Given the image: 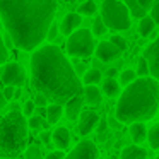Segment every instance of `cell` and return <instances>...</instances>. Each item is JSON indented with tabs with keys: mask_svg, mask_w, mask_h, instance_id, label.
I'll return each instance as SVG.
<instances>
[{
	"mask_svg": "<svg viewBox=\"0 0 159 159\" xmlns=\"http://www.w3.org/2000/svg\"><path fill=\"white\" fill-rule=\"evenodd\" d=\"M57 0H0V19L14 46L34 52L46 39Z\"/></svg>",
	"mask_w": 159,
	"mask_h": 159,
	"instance_id": "cell-1",
	"label": "cell"
},
{
	"mask_svg": "<svg viewBox=\"0 0 159 159\" xmlns=\"http://www.w3.org/2000/svg\"><path fill=\"white\" fill-rule=\"evenodd\" d=\"M31 82L50 103L65 104L70 98L82 94V84L72 63L55 45H39L31 57Z\"/></svg>",
	"mask_w": 159,
	"mask_h": 159,
	"instance_id": "cell-2",
	"label": "cell"
},
{
	"mask_svg": "<svg viewBox=\"0 0 159 159\" xmlns=\"http://www.w3.org/2000/svg\"><path fill=\"white\" fill-rule=\"evenodd\" d=\"M159 106V80L151 75L135 77L118 94L115 116L120 123L147 121L156 116Z\"/></svg>",
	"mask_w": 159,
	"mask_h": 159,
	"instance_id": "cell-3",
	"label": "cell"
},
{
	"mask_svg": "<svg viewBox=\"0 0 159 159\" xmlns=\"http://www.w3.org/2000/svg\"><path fill=\"white\" fill-rule=\"evenodd\" d=\"M28 147V121L22 113L12 110L0 120V157L16 159Z\"/></svg>",
	"mask_w": 159,
	"mask_h": 159,
	"instance_id": "cell-4",
	"label": "cell"
},
{
	"mask_svg": "<svg viewBox=\"0 0 159 159\" xmlns=\"http://www.w3.org/2000/svg\"><path fill=\"white\" fill-rule=\"evenodd\" d=\"M132 16L127 5L121 0H103L101 4V19L108 29L113 31H125L130 29Z\"/></svg>",
	"mask_w": 159,
	"mask_h": 159,
	"instance_id": "cell-5",
	"label": "cell"
},
{
	"mask_svg": "<svg viewBox=\"0 0 159 159\" xmlns=\"http://www.w3.org/2000/svg\"><path fill=\"white\" fill-rule=\"evenodd\" d=\"M94 36L89 29L77 28L72 34L67 36L65 50L74 58H89L94 53Z\"/></svg>",
	"mask_w": 159,
	"mask_h": 159,
	"instance_id": "cell-6",
	"label": "cell"
},
{
	"mask_svg": "<svg viewBox=\"0 0 159 159\" xmlns=\"http://www.w3.org/2000/svg\"><path fill=\"white\" fill-rule=\"evenodd\" d=\"M0 80L4 86H14L21 87L26 80V70L22 65L16 62H5L0 65Z\"/></svg>",
	"mask_w": 159,
	"mask_h": 159,
	"instance_id": "cell-7",
	"label": "cell"
},
{
	"mask_svg": "<svg viewBox=\"0 0 159 159\" xmlns=\"http://www.w3.org/2000/svg\"><path fill=\"white\" fill-rule=\"evenodd\" d=\"M63 159H99V151L94 142L80 140L69 154L63 156Z\"/></svg>",
	"mask_w": 159,
	"mask_h": 159,
	"instance_id": "cell-8",
	"label": "cell"
},
{
	"mask_svg": "<svg viewBox=\"0 0 159 159\" xmlns=\"http://www.w3.org/2000/svg\"><path fill=\"white\" fill-rule=\"evenodd\" d=\"M142 57L147 60L151 77H154L156 80H159V34L156 36L154 41L144 50V55Z\"/></svg>",
	"mask_w": 159,
	"mask_h": 159,
	"instance_id": "cell-9",
	"label": "cell"
},
{
	"mask_svg": "<svg viewBox=\"0 0 159 159\" xmlns=\"http://www.w3.org/2000/svg\"><path fill=\"white\" fill-rule=\"evenodd\" d=\"M98 121H99V115L96 111H93V110L80 111L79 121H77V132H79V135H82V137L89 135L96 128Z\"/></svg>",
	"mask_w": 159,
	"mask_h": 159,
	"instance_id": "cell-10",
	"label": "cell"
},
{
	"mask_svg": "<svg viewBox=\"0 0 159 159\" xmlns=\"http://www.w3.org/2000/svg\"><path fill=\"white\" fill-rule=\"evenodd\" d=\"M94 55L101 62H113L121 55V50L118 46H115L111 41H99L94 46Z\"/></svg>",
	"mask_w": 159,
	"mask_h": 159,
	"instance_id": "cell-11",
	"label": "cell"
},
{
	"mask_svg": "<svg viewBox=\"0 0 159 159\" xmlns=\"http://www.w3.org/2000/svg\"><path fill=\"white\" fill-rule=\"evenodd\" d=\"M80 17H82V16L77 14V12H69V14H65V17H63L62 22H60L58 31L62 33L63 36L72 34L77 28H80V22H82V19H80Z\"/></svg>",
	"mask_w": 159,
	"mask_h": 159,
	"instance_id": "cell-12",
	"label": "cell"
},
{
	"mask_svg": "<svg viewBox=\"0 0 159 159\" xmlns=\"http://www.w3.org/2000/svg\"><path fill=\"white\" fill-rule=\"evenodd\" d=\"M82 106H84V98H82V94H77V96L70 98L65 103L63 113H65V116L69 118L70 121H75L77 118H79L80 111H82Z\"/></svg>",
	"mask_w": 159,
	"mask_h": 159,
	"instance_id": "cell-13",
	"label": "cell"
},
{
	"mask_svg": "<svg viewBox=\"0 0 159 159\" xmlns=\"http://www.w3.org/2000/svg\"><path fill=\"white\" fill-rule=\"evenodd\" d=\"M52 142L58 151H67L70 147V132L65 127H58L52 134Z\"/></svg>",
	"mask_w": 159,
	"mask_h": 159,
	"instance_id": "cell-14",
	"label": "cell"
},
{
	"mask_svg": "<svg viewBox=\"0 0 159 159\" xmlns=\"http://www.w3.org/2000/svg\"><path fill=\"white\" fill-rule=\"evenodd\" d=\"M82 98L84 103H87L89 106H99L103 96H101L99 87H96V84H89V86L82 87Z\"/></svg>",
	"mask_w": 159,
	"mask_h": 159,
	"instance_id": "cell-15",
	"label": "cell"
},
{
	"mask_svg": "<svg viewBox=\"0 0 159 159\" xmlns=\"http://www.w3.org/2000/svg\"><path fill=\"white\" fill-rule=\"evenodd\" d=\"M128 134H130V139L134 140V144H142L147 139V127H145L144 121H134L128 127Z\"/></svg>",
	"mask_w": 159,
	"mask_h": 159,
	"instance_id": "cell-16",
	"label": "cell"
},
{
	"mask_svg": "<svg viewBox=\"0 0 159 159\" xmlns=\"http://www.w3.org/2000/svg\"><path fill=\"white\" fill-rule=\"evenodd\" d=\"M120 159H147V151L144 147H140V144L127 145L121 151Z\"/></svg>",
	"mask_w": 159,
	"mask_h": 159,
	"instance_id": "cell-17",
	"label": "cell"
},
{
	"mask_svg": "<svg viewBox=\"0 0 159 159\" xmlns=\"http://www.w3.org/2000/svg\"><path fill=\"white\" fill-rule=\"evenodd\" d=\"M156 29V22L154 19L151 17L149 14H145L144 17H140V22H139V33H140L142 38H149V36L154 33Z\"/></svg>",
	"mask_w": 159,
	"mask_h": 159,
	"instance_id": "cell-18",
	"label": "cell"
},
{
	"mask_svg": "<svg viewBox=\"0 0 159 159\" xmlns=\"http://www.w3.org/2000/svg\"><path fill=\"white\" fill-rule=\"evenodd\" d=\"M121 87H120V82H118L115 77H106L103 80V93L106 94L108 98H116L120 94Z\"/></svg>",
	"mask_w": 159,
	"mask_h": 159,
	"instance_id": "cell-19",
	"label": "cell"
},
{
	"mask_svg": "<svg viewBox=\"0 0 159 159\" xmlns=\"http://www.w3.org/2000/svg\"><path fill=\"white\" fill-rule=\"evenodd\" d=\"M63 115V108L62 104H57V103H52L48 108H46V121H48L50 125H55L57 121L62 118Z\"/></svg>",
	"mask_w": 159,
	"mask_h": 159,
	"instance_id": "cell-20",
	"label": "cell"
},
{
	"mask_svg": "<svg viewBox=\"0 0 159 159\" xmlns=\"http://www.w3.org/2000/svg\"><path fill=\"white\" fill-rule=\"evenodd\" d=\"M121 2H123V4L127 5V9H128V12H130V16H132V17L140 19V17H144V16L147 14V11L140 7V4H139V0H121Z\"/></svg>",
	"mask_w": 159,
	"mask_h": 159,
	"instance_id": "cell-21",
	"label": "cell"
},
{
	"mask_svg": "<svg viewBox=\"0 0 159 159\" xmlns=\"http://www.w3.org/2000/svg\"><path fill=\"white\" fill-rule=\"evenodd\" d=\"M101 79H103V74L98 69H89L82 74V82L86 84V86H89V84H96L98 86V84L101 82Z\"/></svg>",
	"mask_w": 159,
	"mask_h": 159,
	"instance_id": "cell-22",
	"label": "cell"
},
{
	"mask_svg": "<svg viewBox=\"0 0 159 159\" xmlns=\"http://www.w3.org/2000/svg\"><path fill=\"white\" fill-rule=\"evenodd\" d=\"M145 140H149L151 149L159 151V123L152 125V127L147 130V139H145Z\"/></svg>",
	"mask_w": 159,
	"mask_h": 159,
	"instance_id": "cell-23",
	"label": "cell"
},
{
	"mask_svg": "<svg viewBox=\"0 0 159 159\" xmlns=\"http://www.w3.org/2000/svg\"><path fill=\"white\" fill-rule=\"evenodd\" d=\"M96 11H98V5L94 4L93 0H86V2H82V4L79 5L77 14H80V16H94Z\"/></svg>",
	"mask_w": 159,
	"mask_h": 159,
	"instance_id": "cell-24",
	"label": "cell"
},
{
	"mask_svg": "<svg viewBox=\"0 0 159 159\" xmlns=\"http://www.w3.org/2000/svg\"><path fill=\"white\" fill-rule=\"evenodd\" d=\"M135 77H137L135 70H132V69H125L121 74H118V82H120V86H127V84H130V82H132V80H135Z\"/></svg>",
	"mask_w": 159,
	"mask_h": 159,
	"instance_id": "cell-25",
	"label": "cell"
},
{
	"mask_svg": "<svg viewBox=\"0 0 159 159\" xmlns=\"http://www.w3.org/2000/svg\"><path fill=\"white\" fill-rule=\"evenodd\" d=\"M106 24L103 22V19H101V16H98L96 19H94V22H93V34L94 36H103L104 33H106Z\"/></svg>",
	"mask_w": 159,
	"mask_h": 159,
	"instance_id": "cell-26",
	"label": "cell"
},
{
	"mask_svg": "<svg viewBox=\"0 0 159 159\" xmlns=\"http://www.w3.org/2000/svg\"><path fill=\"white\" fill-rule=\"evenodd\" d=\"M24 154H26V159H43L41 149L38 145H29V147H26Z\"/></svg>",
	"mask_w": 159,
	"mask_h": 159,
	"instance_id": "cell-27",
	"label": "cell"
},
{
	"mask_svg": "<svg viewBox=\"0 0 159 159\" xmlns=\"http://www.w3.org/2000/svg\"><path fill=\"white\" fill-rule=\"evenodd\" d=\"M135 74L140 75V77L149 75V65H147V60H145L144 57H140V58L137 60V70H135Z\"/></svg>",
	"mask_w": 159,
	"mask_h": 159,
	"instance_id": "cell-28",
	"label": "cell"
},
{
	"mask_svg": "<svg viewBox=\"0 0 159 159\" xmlns=\"http://www.w3.org/2000/svg\"><path fill=\"white\" fill-rule=\"evenodd\" d=\"M111 43H113L115 46H118V48L121 50V52H125V50L128 48V43H127V39L123 38V36H120V34H115V36H111V39H110Z\"/></svg>",
	"mask_w": 159,
	"mask_h": 159,
	"instance_id": "cell-29",
	"label": "cell"
},
{
	"mask_svg": "<svg viewBox=\"0 0 159 159\" xmlns=\"http://www.w3.org/2000/svg\"><path fill=\"white\" fill-rule=\"evenodd\" d=\"M43 121H45V120H43L41 116H36V115L33 116V115H31V116H29V120H28V127L33 128V130H38V128L43 127Z\"/></svg>",
	"mask_w": 159,
	"mask_h": 159,
	"instance_id": "cell-30",
	"label": "cell"
},
{
	"mask_svg": "<svg viewBox=\"0 0 159 159\" xmlns=\"http://www.w3.org/2000/svg\"><path fill=\"white\" fill-rule=\"evenodd\" d=\"M7 60H9V50H7V46H5L4 39H2V34H0V65L5 63Z\"/></svg>",
	"mask_w": 159,
	"mask_h": 159,
	"instance_id": "cell-31",
	"label": "cell"
},
{
	"mask_svg": "<svg viewBox=\"0 0 159 159\" xmlns=\"http://www.w3.org/2000/svg\"><path fill=\"white\" fill-rule=\"evenodd\" d=\"M149 16L154 19L156 24H159V0H154V2H152V5H151V14H149Z\"/></svg>",
	"mask_w": 159,
	"mask_h": 159,
	"instance_id": "cell-32",
	"label": "cell"
},
{
	"mask_svg": "<svg viewBox=\"0 0 159 159\" xmlns=\"http://www.w3.org/2000/svg\"><path fill=\"white\" fill-rule=\"evenodd\" d=\"M57 36H58V26H57L55 22H52V24H50V28H48V33H46V39L52 43Z\"/></svg>",
	"mask_w": 159,
	"mask_h": 159,
	"instance_id": "cell-33",
	"label": "cell"
},
{
	"mask_svg": "<svg viewBox=\"0 0 159 159\" xmlns=\"http://www.w3.org/2000/svg\"><path fill=\"white\" fill-rule=\"evenodd\" d=\"M36 110V104H34V101H26L24 103V108H22V115H24V116H31L33 115V111Z\"/></svg>",
	"mask_w": 159,
	"mask_h": 159,
	"instance_id": "cell-34",
	"label": "cell"
},
{
	"mask_svg": "<svg viewBox=\"0 0 159 159\" xmlns=\"http://www.w3.org/2000/svg\"><path fill=\"white\" fill-rule=\"evenodd\" d=\"M14 91H16V87L14 86H5V89H4V98L7 101H11V99H14Z\"/></svg>",
	"mask_w": 159,
	"mask_h": 159,
	"instance_id": "cell-35",
	"label": "cell"
},
{
	"mask_svg": "<svg viewBox=\"0 0 159 159\" xmlns=\"http://www.w3.org/2000/svg\"><path fill=\"white\" fill-rule=\"evenodd\" d=\"M46 103H48V99H46L43 94L38 93V96L34 98V104H36V106H39V108H43V106H46Z\"/></svg>",
	"mask_w": 159,
	"mask_h": 159,
	"instance_id": "cell-36",
	"label": "cell"
},
{
	"mask_svg": "<svg viewBox=\"0 0 159 159\" xmlns=\"http://www.w3.org/2000/svg\"><path fill=\"white\" fill-rule=\"evenodd\" d=\"M39 140H41L43 144L48 145L50 142H52V134H50L48 130H46V132H41V134H39Z\"/></svg>",
	"mask_w": 159,
	"mask_h": 159,
	"instance_id": "cell-37",
	"label": "cell"
},
{
	"mask_svg": "<svg viewBox=\"0 0 159 159\" xmlns=\"http://www.w3.org/2000/svg\"><path fill=\"white\" fill-rule=\"evenodd\" d=\"M63 156H65L63 151H53V152H50L45 159H63Z\"/></svg>",
	"mask_w": 159,
	"mask_h": 159,
	"instance_id": "cell-38",
	"label": "cell"
},
{
	"mask_svg": "<svg viewBox=\"0 0 159 159\" xmlns=\"http://www.w3.org/2000/svg\"><path fill=\"white\" fill-rule=\"evenodd\" d=\"M96 127H98V132H99V137H101V135L104 134V130H106V121H104V120L98 121V125H96Z\"/></svg>",
	"mask_w": 159,
	"mask_h": 159,
	"instance_id": "cell-39",
	"label": "cell"
},
{
	"mask_svg": "<svg viewBox=\"0 0 159 159\" xmlns=\"http://www.w3.org/2000/svg\"><path fill=\"white\" fill-rule=\"evenodd\" d=\"M152 2H154V0H139L140 7H142V9H145V11H149V9H151Z\"/></svg>",
	"mask_w": 159,
	"mask_h": 159,
	"instance_id": "cell-40",
	"label": "cell"
},
{
	"mask_svg": "<svg viewBox=\"0 0 159 159\" xmlns=\"http://www.w3.org/2000/svg\"><path fill=\"white\" fill-rule=\"evenodd\" d=\"M74 70H75L77 75H79V74H84V72H86V65H82V63H77V65L74 67Z\"/></svg>",
	"mask_w": 159,
	"mask_h": 159,
	"instance_id": "cell-41",
	"label": "cell"
},
{
	"mask_svg": "<svg viewBox=\"0 0 159 159\" xmlns=\"http://www.w3.org/2000/svg\"><path fill=\"white\" fill-rule=\"evenodd\" d=\"M116 75H118L116 69H108L106 70V77H116Z\"/></svg>",
	"mask_w": 159,
	"mask_h": 159,
	"instance_id": "cell-42",
	"label": "cell"
},
{
	"mask_svg": "<svg viewBox=\"0 0 159 159\" xmlns=\"http://www.w3.org/2000/svg\"><path fill=\"white\" fill-rule=\"evenodd\" d=\"M5 103H7V99L4 98V94H0V108H4Z\"/></svg>",
	"mask_w": 159,
	"mask_h": 159,
	"instance_id": "cell-43",
	"label": "cell"
},
{
	"mask_svg": "<svg viewBox=\"0 0 159 159\" xmlns=\"http://www.w3.org/2000/svg\"><path fill=\"white\" fill-rule=\"evenodd\" d=\"M157 113H159V106H157Z\"/></svg>",
	"mask_w": 159,
	"mask_h": 159,
	"instance_id": "cell-44",
	"label": "cell"
},
{
	"mask_svg": "<svg viewBox=\"0 0 159 159\" xmlns=\"http://www.w3.org/2000/svg\"><path fill=\"white\" fill-rule=\"evenodd\" d=\"M156 159H159V156H157V157H156Z\"/></svg>",
	"mask_w": 159,
	"mask_h": 159,
	"instance_id": "cell-45",
	"label": "cell"
},
{
	"mask_svg": "<svg viewBox=\"0 0 159 159\" xmlns=\"http://www.w3.org/2000/svg\"><path fill=\"white\" fill-rule=\"evenodd\" d=\"M101 2H103V0H101Z\"/></svg>",
	"mask_w": 159,
	"mask_h": 159,
	"instance_id": "cell-46",
	"label": "cell"
}]
</instances>
